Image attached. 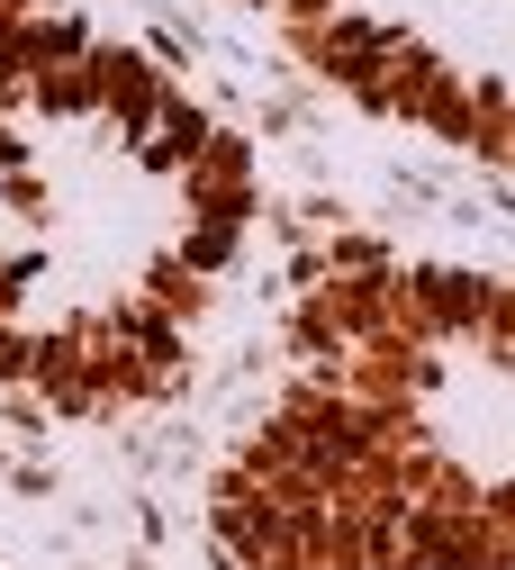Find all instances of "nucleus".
I'll use <instances>...</instances> for the list:
<instances>
[{"label": "nucleus", "instance_id": "1", "mask_svg": "<svg viewBox=\"0 0 515 570\" xmlns=\"http://www.w3.org/2000/svg\"><path fill=\"white\" fill-rule=\"evenodd\" d=\"M254 263V136L136 28L0 0V407L91 435L181 407Z\"/></svg>", "mask_w": 515, "mask_h": 570}, {"label": "nucleus", "instance_id": "2", "mask_svg": "<svg viewBox=\"0 0 515 570\" xmlns=\"http://www.w3.org/2000/svg\"><path fill=\"white\" fill-rule=\"evenodd\" d=\"M208 570H515V263L335 245L199 462Z\"/></svg>", "mask_w": 515, "mask_h": 570}, {"label": "nucleus", "instance_id": "3", "mask_svg": "<svg viewBox=\"0 0 515 570\" xmlns=\"http://www.w3.org/2000/svg\"><path fill=\"white\" fill-rule=\"evenodd\" d=\"M271 28L335 100L515 190V0H299Z\"/></svg>", "mask_w": 515, "mask_h": 570}]
</instances>
